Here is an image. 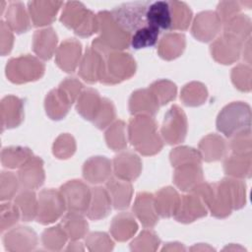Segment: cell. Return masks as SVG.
<instances>
[{"mask_svg": "<svg viewBox=\"0 0 252 252\" xmlns=\"http://www.w3.org/2000/svg\"><path fill=\"white\" fill-rule=\"evenodd\" d=\"M129 138L132 145L144 155H153L161 148V141L158 136L156 124L147 116H140L131 121Z\"/></svg>", "mask_w": 252, "mask_h": 252, "instance_id": "obj_1", "label": "cell"}, {"mask_svg": "<svg viewBox=\"0 0 252 252\" xmlns=\"http://www.w3.org/2000/svg\"><path fill=\"white\" fill-rule=\"evenodd\" d=\"M83 88L82 84L74 78L64 81L58 90H53L46 96V112L52 119H61L68 112V109L75 97Z\"/></svg>", "mask_w": 252, "mask_h": 252, "instance_id": "obj_2", "label": "cell"}, {"mask_svg": "<svg viewBox=\"0 0 252 252\" xmlns=\"http://www.w3.org/2000/svg\"><path fill=\"white\" fill-rule=\"evenodd\" d=\"M150 3L149 1L125 3L116 7L111 12V16L115 22L131 35L140 28L148 25L146 12Z\"/></svg>", "mask_w": 252, "mask_h": 252, "instance_id": "obj_3", "label": "cell"}, {"mask_svg": "<svg viewBox=\"0 0 252 252\" xmlns=\"http://www.w3.org/2000/svg\"><path fill=\"white\" fill-rule=\"evenodd\" d=\"M103 60L101 58V69L99 80L107 84H114L127 79L135 73V62L129 54L110 53Z\"/></svg>", "mask_w": 252, "mask_h": 252, "instance_id": "obj_4", "label": "cell"}, {"mask_svg": "<svg viewBox=\"0 0 252 252\" xmlns=\"http://www.w3.org/2000/svg\"><path fill=\"white\" fill-rule=\"evenodd\" d=\"M61 22L68 28L74 29L75 32L81 36H89L98 29L97 18L80 3H68L62 13Z\"/></svg>", "mask_w": 252, "mask_h": 252, "instance_id": "obj_5", "label": "cell"}, {"mask_svg": "<svg viewBox=\"0 0 252 252\" xmlns=\"http://www.w3.org/2000/svg\"><path fill=\"white\" fill-rule=\"evenodd\" d=\"M97 16L101 37L96 38V40L106 48H127L130 44L131 35L115 22L110 13L101 12Z\"/></svg>", "mask_w": 252, "mask_h": 252, "instance_id": "obj_6", "label": "cell"}, {"mask_svg": "<svg viewBox=\"0 0 252 252\" xmlns=\"http://www.w3.org/2000/svg\"><path fill=\"white\" fill-rule=\"evenodd\" d=\"M43 71V64L29 55L13 58L6 66L7 77L11 82L17 84L36 80L40 78Z\"/></svg>", "mask_w": 252, "mask_h": 252, "instance_id": "obj_7", "label": "cell"}, {"mask_svg": "<svg viewBox=\"0 0 252 252\" xmlns=\"http://www.w3.org/2000/svg\"><path fill=\"white\" fill-rule=\"evenodd\" d=\"M66 204L61 193L54 190H43L39 194L37 221L49 223L56 220L64 212Z\"/></svg>", "mask_w": 252, "mask_h": 252, "instance_id": "obj_8", "label": "cell"}, {"mask_svg": "<svg viewBox=\"0 0 252 252\" xmlns=\"http://www.w3.org/2000/svg\"><path fill=\"white\" fill-rule=\"evenodd\" d=\"M61 194L64 198L66 207L73 212H87L90 206L91 193L89 188L78 180L66 183L61 188Z\"/></svg>", "mask_w": 252, "mask_h": 252, "instance_id": "obj_9", "label": "cell"}, {"mask_svg": "<svg viewBox=\"0 0 252 252\" xmlns=\"http://www.w3.org/2000/svg\"><path fill=\"white\" fill-rule=\"evenodd\" d=\"M245 106L243 103H231L224 107L218 117V129L226 136H231L235 131L243 129L245 112L249 111V107L244 109Z\"/></svg>", "mask_w": 252, "mask_h": 252, "instance_id": "obj_10", "label": "cell"}, {"mask_svg": "<svg viewBox=\"0 0 252 252\" xmlns=\"http://www.w3.org/2000/svg\"><path fill=\"white\" fill-rule=\"evenodd\" d=\"M161 134L168 144L183 141L186 135V117L178 106H172L164 116Z\"/></svg>", "mask_w": 252, "mask_h": 252, "instance_id": "obj_11", "label": "cell"}, {"mask_svg": "<svg viewBox=\"0 0 252 252\" xmlns=\"http://www.w3.org/2000/svg\"><path fill=\"white\" fill-rule=\"evenodd\" d=\"M4 243L6 249L10 251L31 250L36 244V235L30 227L19 226L5 235Z\"/></svg>", "mask_w": 252, "mask_h": 252, "instance_id": "obj_12", "label": "cell"}, {"mask_svg": "<svg viewBox=\"0 0 252 252\" xmlns=\"http://www.w3.org/2000/svg\"><path fill=\"white\" fill-rule=\"evenodd\" d=\"M147 24L157 29L169 30L171 29V10L169 2L167 1H156L151 2L146 12Z\"/></svg>", "mask_w": 252, "mask_h": 252, "instance_id": "obj_13", "label": "cell"}, {"mask_svg": "<svg viewBox=\"0 0 252 252\" xmlns=\"http://www.w3.org/2000/svg\"><path fill=\"white\" fill-rule=\"evenodd\" d=\"M19 179L21 184L28 189L40 186L44 179L41 159L36 157L30 158V159L22 165L19 171Z\"/></svg>", "mask_w": 252, "mask_h": 252, "instance_id": "obj_14", "label": "cell"}, {"mask_svg": "<svg viewBox=\"0 0 252 252\" xmlns=\"http://www.w3.org/2000/svg\"><path fill=\"white\" fill-rule=\"evenodd\" d=\"M220 20L215 13L206 12L200 14L193 25L192 32L196 38L203 41L211 40L220 30Z\"/></svg>", "mask_w": 252, "mask_h": 252, "instance_id": "obj_15", "label": "cell"}, {"mask_svg": "<svg viewBox=\"0 0 252 252\" xmlns=\"http://www.w3.org/2000/svg\"><path fill=\"white\" fill-rule=\"evenodd\" d=\"M23 119L22 100L13 95L6 96L1 101V120L2 128L18 126Z\"/></svg>", "mask_w": 252, "mask_h": 252, "instance_id": "obj_16", "label": "cell"}, {"mask_svg": "<svg viewBox=\"0 0 252 252\" xmlns=\"http://www.w3.org/2000/svg\"><path fill=\"white\" fill-rule=\"evenodd\" d=\"M184 198L178 205V208L175 212V218L179 221L189 222L193 221L195 219L206 216L207 211L205 206L202 205L198 195L183 196Z\"/></svg>", "mask_w": 252, "mask_h": 252, "instance_id": "obj_17", "label": "cell"}, {"mask_svg": "<svg viewBox=\"0 0 252 252\" xmlns=\"http://www.w3.org/2000/svg\"><path fill=\"white\" fill-rule=\"evenodd\" d=\"M114 168L116 175L123 180L135 179L141 170L139 158L132 153H123L114 159Z\"/></svg>", "mask_w": 252, "mask_h": 252, "instance_id": "obj_18", "label": "cell"}, {"mask_svg": "<svg viewBox=\"0 0 252 252\" xmlns=\"http://www.w3.org/2000/svg\"><path fill=\"white\" fill-rule=\"evenodd\" d=\"M81 53V44L74 40L69 39L64 41L58 49L56 61L58 66L66 72H73L77 66Z\"/></svg>", "mask_w": 252, "mask_h": 252, "instance_id": "obj_19", "label": "cell"}, {"mask_svg": "<svg viewBox=\"0 0 252 252\" xmlns=\"http://www.w3.org/2000/svg\"><path fill=\"white\" fill-rule=\"evenodd\" d=\"M202 179V170L199 163L181 164L175 171L174 182L184 191L197 187L199 180Z\"/></svg>", "mask_w": 252, "mask_h": 252, "instance_id": "obj_20", "label": "cell"}, {"mask_svg": "<svg viewBox=\"0 0 252 252\" xmlns=\"http://www.w3.org/2000/svg\"><path fill=\"white\" fill-rule=\"evenodd\" d=\"M110 199L113 202L115 209H125L128 207L131 200L132 187L127 180L109 179L107 182Z\"/></svg>", "mask_w": 252, "mask_h": 252, "instance_id": "obj_21", "label": "cell"}, {"mask_svg": "<svg viewBox=\"0 0 252 252\" xmlns=\"http://www.w3.org/2000/svg\"><path fill=\"white\" fill-rule=\"evenodd\" d=\"M57 42L56 33L52 29L37 31L33 37V50L43 59H49Z\"/></svg>", "mask_w": 252, "mask_h": 252, "instance_id": "obj_22", "label": "cell"}, {"mask_svg": "<svg viewBox=\"0 0 252 252\" xmlns=\"http://www.w3.org/2000/svg\"><path fill=\"white\" fill-rule=\"evenodd\" d=\"M110 171V162L103 157H95L89 159L84 166V176L92 183H99L105 180Z\"/></svg>", "mask_w": 252, "mask_h": 252, "instance_id": "obj_23", "label": "cell"}, {"mask_svg": "<svg viewBox=\"0 0 252 252\" xmlns=\"http://www.w3.org/2000/svg\"><path fill=\"white\" fill-rule=\"evenodd\" d=\"M155 202L151 194H139L133 211L140 219L145 226H153L157 222V216L155 213Z\"/></svg>", "mask_w": 252, "mask_h": 252, "instance_id": "obj_24", "label": "cell"}, {"mask_svg": "<svg viewBox=\"0 0 252 252\" xmlns=\"http://www.w3.org/2000/svg\"><path fill=\"white\" fill-rule=\"evenodd\" d=\"M158 108V103L151 91L143 90L135 92L130 99V111L131 113L145 112L150 115H154Z\"/></svg>", "mask_w": 252, "mask_h": 252, "instance_id": "obj_25", "label": "cell"}, {"mask_svg": "<svg viewBox=\"0 0 252 252\" xmlns=\"http://www.w3.org/2000/svg\"><path fill=\"white\" fill-rule=\"evenodd\" d=\"M179 205L178 195L175 190L170 187L160 190L155 200L156 211L163 218L174 215Z\"/></svg>", "mask_w": 252, "mask_h": 252, "instance_id": "obj_26", "label": "cell"}, {"mask_svg": "<svg viewBox=\"0 0 252 252\" xmlns=\"http://www.w3.org/2000/svg\"><path fill=\"white\" fill-rule=\"evenodd\" d=\"M185 47V37L180 33H169L164 35L158 46L159 55L167 60L173 59L182 53Z\"/></svg>", "mask_w": 252, "mask_h": 252, "instance_id": "obj_27", "label": "cell"}, {"mask_svg": "<svg viewBox=\"0 0 252 252\" xmlns=\"http://www.w3.org/2000/svg\"><path fill=\"white\" fill-rule=\"evenodd\" d=\"M101 69V56L98 51L94 49H88L86 51V55L81 64L80 74L84 78L85 81L94 83L97 79H99Z\"/></svg>", "mask_w": 252, "mask_h": 252, "instance_id": "obj_28", "label": "cell"}, {"mask_svg": "<svg viewBox=\"0 0 252 252\" xmlns=\"http://www.w3.org/2000/svg\"><path fill=\"white\" fill-rule=\"evenodd\" d=\"M102 100H100L98 94L90 89L85 91L80 96L77 104L78 112H80L86 119L94 120L101 106Z\"/></svg>", "mask_w": 252, "mask_h": 252, "instance_id": "obj_29", "label": "cell"}, {"mask_svg": "<svg viewBox=\"0 0 252 252\" xmlns=\"http://www.w3.org/2000/svg\"><path fill=\"white\" fill-rule=\"evenodd\" d=\"M93 202L89 206L88 215L91 219H101L104 218L109 210H110V203L111 199L106 191L102 190V188H94L93 190Z\"/></svg>", "mask_w": 252, "mask_h": 252, "instance_id": "obj_30", "label": "cell"}, {"mask_svg": "<svg viewBox=\"0 0 252 252\" xmlns=\"http://www.w3.org/2000/svg\"><path fill=\"white\" fill-rule=\"evenodd\" d=\"M159 34V30L147 25L140 28L131 34L130 45L134 49H141L146 47H152L158 42V37Z\"/></svg>", "mask_w": 252, "mask_h": 252, "instance_id": "obj_31", "label": "cell"}, {"mask_svg": "<svg viewBox=\"0 0 252 252\" xmlns=\"http://www.w3.org/2000/svg\"><path fill=\"white\" fill-rule=\"evenodd\" d=\"M7 25L17 32H23L29 30L30 23L25 12V9L20 2L10 4L6 12Z\"/></svg>", "mask_w": 252, "mask_h": 252, "instance_id": "obj_32", "label": "cell"}, {"mask_svg": "<svg viewBox=\"0 0 252 252\" xmlns=\"http://www.w3.org/2000/svg\"><path fill=\"white\" fill-rule=\"evenodd\" d=\"M46 2H30V13L32 22L35 26H43L51 23L54 19L59 5L61 3H54L51 7H45Z\"/></svg>", "mask_w": 252, "mask_h": 252, "instance_id": "obj_33", "label": "cell"}, {"mask_svg": "<svg viewBox=\"0 0 252 252\" xmlns=\"http://www.w3.org/2000/svg\"><path fill=\"white\" fill-rule=\"evenodd\" d=\"M137 230V224L131 216L121 214L117 216L111 224V232L113 236L120 241L126 240L132 236Z\"/></svg>", "mask_w": 252, "mask_h": 252, "instance_id": "obj_34", "label": "cell"}, {"mask_svg": "<svg viewBox=\"0 0 252 252\" xmlns=\"http://www.w3.org/2000/svg\"><path fill=\"white\" fill-rule=\"evenodd\" d=\"M32 153L29 149L22 147L4 148L1 154L3 165L11 168L22 166L30 159V158H32Z\"/></svg>", "mask_w": 252, "mask_h": 252, "instance_id": "obj_35", "label": "cell"}, {"mask_svg": "<svg viewBox=\"0 0 252 252\" xmlns=\"http://www.w3.org/2000/svg\"><path fill=\"white\" fill-rule=\"evenodd\" d=\"M200 148L204 158L211 161L219 159L220 157L222 156L224 152V143L221 138L216 135H210L200 143Z\"/></svg>", "mask_w": 252, "mask_h": 252, "instance_id": "obj_36", "label": "cell"}, {"mask_svg": "<svg viewBox=\"0 0 252 252\" xmlns=\"http://www.w3.org/2000/svg\"><path fill=\"white\" fill-rule=\"evenodd\" d=\"M171 10V29L185 30L189 26L192 13L190 9L180 2H169Z\"/></svg>", "mask_w": 252, "mask_h": 252, "instance_id": "obj_37", "label": "cell"}, {"mask_svg": "<svg viewBox=\"0 0 252 252\" xmlns=\"http://www.w3.org/2000/svg\"><path fill=\"white\" fill-rule=\"evenodd\" d=\"M62 224L66 234L72 239L82 237L88 229V223L82 217L76 215V212H72L67 215L63 220Z\"/></svg>", "mask_w": 252, "mask_h": 252, "instance_id": "obj_38", "label": "cell"}, {"mask_svg": "<svg viewBox=\"0 0 252 252\" xmlns=\"http://www.w3.org/2000/svg\"><path fill=\"white\" fill-rule=\"evenodd\" d=\"M15 203L22 214V219L26 221L32 220L37 214L35 195L33 192L25 191L21 193L17 197Z\"/></svg>", "mask_w": 252, "mask_h": 252, "instance_id": "obj_39", "label": "cell"}, {"mask_svg": "<svg viewBox=\"0 0 252 252\" xmlns=\"http://www.w3.org/2000/svg\"><path fill=\"white\" fill-rule=\"evenodd\" d=\"M151 93L158 104L162 105L173 99L176 94V87L168 81H158L151 86Z\"/></svg>", "mask_w": 252, "mask_h": 252, "instance_id": "obj_40", "label": "cell"}, {"mask_svg": "<svg viewBox=\"0 0 252 252\" xmlns=\"http://www.w3.org/2000/svg\"><path fill=\"white\" fill-rule=\"evenodd\" d=\"M207 92L203 85L199 83H191L182 91L181 98L187 105H199L206 100Z\"/></svg>", "mask_w": 252, "mask_h": 252, "instance_id": "obj_41", "label": "cell"}, {"mask_svg": "<svg viewBox=\"0 0 252 252\" xmlns=\"http://www.w3.org/2000/svg\"><path fill=\"white\" fill-rule=\"evenodd\" d=\"M66 232L60 226L51 227L50 229H46L42 234V242L46 248L52 250H58L64 245L66 241Z\"/></svg>", "mask_w": 252, "mask_h": 252, "instance_id": "obj_42", "label": "cell"}, {"mask_svg": "<svg viewBox=\"0 0 252 252\" xmlns=\"http://www.w3.org/2000/svg\"><path fill=\"white\" fill-rule=\"evenodd\" d=\"M106 141L110 148L114 151L120 150L125 147L124 139V123L121 121L116 122L112 127L106 132Z\"/></svg>", "mask_w": 252, "mask_h": 252, "instance_id": "obj_43", "label": "cell"}, {"mask_svg": "<svg viewBox=\"0 0 252 252\" xmlns=\"http://www.w3.org/2000/svg\"><path fill=\"white\" fill-rule=\"evenodd\" d=\"M17 177L12 172L3 171L1 173V200L13 198L18 188Z\"/></svg>", "mask_w": 252, "mask_h": 252, "instance_id": "obj_44", "label": "cell"}, {"mask_svg": "<svg viewBox=\"0 0 252 252\" xmlns=\"http://www.w3.org/2000/svg\"><path fill=\"white\" fill-rule=\"evenodd\" d=\"M20 210L17 205L2 204L1 206V230H5L17 222L20 217Z\"/></svg>", "mask_w": 252, "mask_h": 252, "instance_id": "obj_45", "label": "cell"}, {"mask_svg": "<svg viewBox=\"0 0 252 252\" xmlns=\"http://www.w3.org/2000/svg\"><path fill=\"white\" fill-rule=\"evenodd\" d=\"M114 108L110 101L107 99H102L101 106L94 119V122L96 124V126L100 129L104 128L113 118H114Z\"/></svg>", "mask_w": 252, "mask_h": 252, "instance_id": "obj_46", "label": "cell"}, {"mask_svg": "<svg viewBox=\"0 0 252 252\" xmlns=\"http://www.w3.org/2000/svg\"><path fill=\"white\" fill-rule=\"evenodd\" d=\"M90 237L88 238L87 244L90 245L91 250L96 249V246L98 247V250H103L105 249L104 246H106L108 249L112 248V241L107 237L105 233H92L89 235Z\"/></svg>", "mask_w": 252, "mask_h": 252, "instance_id": "obj_47", "label": "cell"}, {"mask_svg": "<svg viewBox=\"0 0 252 252\" xmlns=\"http://www.w3.org/2000/svg\"><path fill=\"white\" fill-rule=\"evenodd\" d=\"M13 43V35L11 32V28L7 23L1 22V53L5 55L10 52Z\"/></svg>", "mask_w": 252, "mask_h": 252, "instance_id": "obj_48", "label": "cell"}]
</instances>
